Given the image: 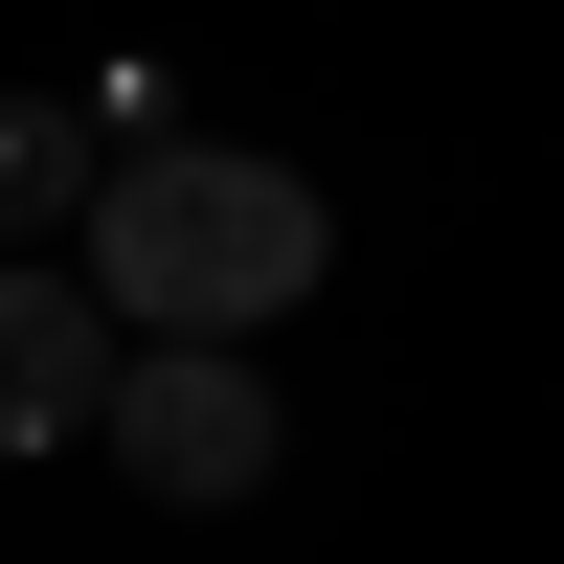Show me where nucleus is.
I'll return each mask as SVG.
<instances>
[{
    "label": "nucleus",
    "instance_id": "obj_1",
    "mask_svg": "<svg viewBox=\"0 0 564 564\" xmlns=\"http://www.w3.org/2000/svg\"><path fill=\"white\" fill-rule=\"evenodd\" d=\"M339 271V204L294 159H226V135H135L90 181V316H159V339H271V316Z\"/></svg>",
    "mask_w": 564,
    "mask_h": 564
},
{
    "label": "nucleus",
    "instance_id": "obj_4",
    "mask_svg": "<svg viewBox=\"0 0 564 564\" xmlns=\"http://www.w3.org/2000/svg\"><path fill=\"white\" fill-rule=\"evenodd\" d=\"M90 181H113V135L45 113V90H0V226H90Z\"/></svg>",
    "mask_w": 564,
    "mask_h": 564
},
{
    "label": "nucleus",
    "instance_id": "obj_3",
    "mask_svg": "<svg viewBox=\"0 0 564 564\" xmlns=\"http://www.w3.org/2000/svg\"><path fill=\"white\" fill-rule=\"evenodd\" d=\"M90 406H113L90 271H0V452H90Z\"/></svg>",
    "mask_w": 564,
    "mask_h": 564
},
{
    "label": "nucleus",
    "instance_id": "obj_2",
    "mask_svg": "<svg viewBox=\"0 0 564 564\" xmlns=\"http://www.w3.org/2000/svg\"><path fill=\"white\" fill-rule=\"evenodd\" d=\"M90 452H113L159 520H226V497H271V384H249V339H135L113 361V406H90Z\"/></svg>",
    "mask_w": 564,
    "mask_h": 564
}]
</instances>
